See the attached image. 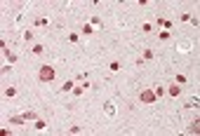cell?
I'll return each instance as SVG.
<instances>
[{
	"label": "cell",
	"instance_id": "obj_1",
	"mask_svg": "<svg viewBox=\"0 0 200 136\" xmlns=\"http://www.w3.org/2000/svg\"><path fill=\"white\" fill-rule=\"evenodd\" d=\"M38 77H40L42 82L54 80V68H52V66H42V68H40V73H38Z\"/></svg>",
	"mask_w": 200,
	"mask_h": 136
},
{
	"label": "cell",
	"instance_id": "obj_2",
	"mask_svg": "<svg viewBox=\"0 0 200 136\" xmlns=\"http://www.w3.org/2000/svg\"><path fill=\"white\" fill-rule=\"evenodd\" d=\"M139 101L141 103H153V101H158V99H155V92H153V89H144V92L139 94Z\"/></svg>",
	"mask_w": 200,
	"mask_h": 136
},
{
	"label": "cell",
	"instance_id": "obj_3",
	"mask_svg": "<svg viewBox=\"0 0 200 136\" xmlns=\"http://www.w3.org/2000/svg\"><path fill=\"white\" fill-rule=\"evenodd\" d=\"M191 47H193V45H191V42H188V40H181V42H179V47H177V49H179V52H181V54H188V52H191Z\"/></svg>",
	"mask_w": 200,
	"mask_h": 136
},
{
	"label": "cell",
	"instance_id": "obj_4",
	"mask_svg": "<svg viewBox=\"0 0 200 136\" xmlns=\"http://www.w3.org/2000/svg\"><path fill=\"white\" fill-rule=\"evenodd\" d=\"M33 24L38 26V28H45L50 21H47V17H35V21H33Z\"/></svg>",
	"mask_w": 200,
	"mask_h": 136
},
{
	"label": "cell",
	"instance_id": "obj_5",
	"mask_svg": "<svg viewBox=\"0 0 200 136\" xmlns=\"http://www.w3.org/2000/svg\"><path fill=\"white\" fill-rule=\"evenodd\" d=\"M104 113H106L108 117H113V115H115V106H113V103L108 101V103H106V106H104Z\"/></svg>",
	"mask_w": 200,
	"mask_h": 136
},
{
	"label": "cell",
	"instance_id": "obj_6",
	"mask_svg": "<svg viewBox=\"0 0 200 136\" xmlns=\"http://www.w3.org/2000/svg\"><path fill=\"white\" fill-rule=\"evenodd\" d=\"M2 52H5V56H7V64H14V61H17V54H14V52H9L7 47H5Z\"/></svg>",
	"mask_w": 200,
	"mask_h": 136
},
{
	"label": "cell",
	"instance_id": "obj_7",
	"mask_svg": "<svg viewBox=\"0 0 200 136\" xmlns=\"http://www.w3.org/2000/svg\"><path fill=\"white\" fill-rule=\"evenodd\" d=\"M167 94H169V96H179V94H181V87H177V82H174V85L167 89Z\"/></svg>",
	"mask_w": 200,
	"mask_h": 136
},
{
	"label": "cell",
	"instance_id": "obj_8",
	"mask_svg": "<svg viewBox=\"0 0 200 136\" xmlns=\"http://www.w3.org/2000/svg\"><path fill=\"white\" fill-rule=\"evenodd\" d=\"M186 132H188V134H198V132H200V127H198V120H196V122H191Z\"/></svg>",
	"mask_w": 200,
	"mask_h": 136
},
{
	"label": "cell",
	"instance_id": "obj_9",
	"mask_svg": "<svg viewBox=\"0 0 200 136\" xmlns=\"http://www.w3.org/2000/svg\"><path fill=\"white\" fill-rule=\"evenodd\" d=\"M80 31H82V35H92V33H94V26H92V24H85Z\"/></svg>",
	"mask_w": 200,
	"mask_h": 136
},
{
	"label": "cell",
	"instance_id": "obj_10",
	"mask_svg": "<svg viewBox=\"0 0 200 136\" xmlns=\"http://www.w3.org/2000/svg\"><path fill=\"white\" fill-rule=\"evenodd\" d=\"M153 56H155V54H153V49H144V56H141V59H144V61H151Z\"/></svg>",
	"mask_w": 200,
	"mask_h": 136
},
{
	"label": "cell",
	"instance_id": "obj_11",
	"mask_svg": "<svg viewBox=\"0 0 200 136\" xmlns=\"http://www.w3.org/2000/svg\"><path fill=\"white\" fill-rule=\"evenodd\" d=\"M35 129H38V132L47 129V122H45V120H35Z\"/></svg>",
	"mask_w": 200,
	"mask_h": 136
},
{
	"label": "cell",
	"instance_id": "obj_12",
	"mask_svg": "<svg viewBox=\"0 0 200 136\" xmlns=\"http://www.w3.org/2000/svg\"><path fill=\"white\" fill-rule=\"evenodd\" d=\"M61 92H73V80H66V82H64Z\"/></svg>",
	"mask_w": 200,
	"mask_h": 136
},
{
	"label": "cell",
	"instance_id": "obj_13",
	"mask_svg": "<svg viewBox=\"0 0 200 136\" xmlns=\"http://www.w3.org/2000/svg\"><path fill=\"white\" fill-rule=\"evenodd\" d=\"M186 108H198V96L188 99V101H186Z\"/></svg>",
	"mask_w": 200,
	"mask_h": 136
},
{
	"label": "cell",
	"instance_id": "obj_14",
	"mask_svg": "<svg viewBox=\"0 0 200 136\" xmlns=\"http://www.w3.org/2000/svg\"><path fill=\"white\" fill-rule=\"evenodd\" d=\"M151 31H153V24H148V21L141 24V33H151Z\"/></svg>",
	"mask_w": 200,
	"mask_h": 136
},
{
	"label": "cell",
	"instance_id": "obj_15",
	"mask_svg": "<svg viewBox=\"0 0 200 136\" xmlns=\"http://www.w3.org/2000/svg\"><path fill=\"white\" fill-rule=\"evenodd\" d=\"M9 122H12V124H21V122H26V120H24V115H17V117H9Z\"/></svg>",
	"mask_w": 200,
	"mask_h": 136
},
{
	"label": "cell",
	"instance_id": "obj_16",
	"mask_svg": "<svg viewBox=\"0 0 200 136\" xmlns=\"http://www.w3.org/2000/svg\"><path fill=\"white\" fill-rule=\"evenodd\" d=\"M14 94H17V89H14V87H7V89H5V96H7V99H12Z\"/></svg>",
	"mask_w": 200,
	"mask_h": 136
},
{
	"label": "cell",
	"instance_id": "obj_17",
	"mask_svg": "<svg viewBox=\"0 0 200 136\" xmlns=\"http://www.w3.org/2000/svg\"><path fill=\"white\" fill-rule=\"evenodd\" d=\"M158 38H160L163 42H167V40H169V31H160V33H158Z\"/></svg>",
	"mask_w": 200,
	"mask_h": 136
},
{
	"label": "cell",
	"instance_id": "obj_18",
	"mask_svg": "<svg viewBox=\"0 0 200 136\" xmlns=\"http://www.w3.org/2000/svg\"><path fill=\"white\" fill-rule=\"evenodd\" d=\"M24 120H38V115L31 113V110H26V113H24Z\"/></svg>",
	"mask_w": 200,
	"mask_h": 136
},
{
	"label": "cell",
	"instance_id": "obj_19",
	"mask_svg": "<svg viewBox=\"0 0 200 136\" xmlns=\"http://www.w3.org/2000/svg\"><path fill=\"white\" fill-rule=\"evenodd\" d=\"M31 52H33V54H42V52H45V47H42V45H33V49H31Z\"/></svg>",
	"mask_w": 200,
	"mask_h": 136
},
{
	"label": "cell",
	"instance_id": "obj_20",
	"mask_svg": "<svg viewBox=\"0 0 200 136\" xmlns=\"http://www.w3.org/2000/svg\"><path fill=\"white\" fill-rule=\"evenodd\" d=\"M108 68H111V70H113V73H118V70H120V68H123V66H120V64H118V61H111V66H108Z\"/></svg>",
	"mask_w": 200,
	"mask_h": 136
},
{
	"label": "cell",
	"instance_id": "obj_21",
	"mask_svg": "<svg viewBox=\"0 0 200 136\" xmlns=\"http://www.w3.org/2000/svg\"><path fill=\"white\" fill-rule=\"evenodd\" d=\"M153 92H155V99H160V96L165 94V89H163V87H153Z\"/></svg>",
	"mask_w": 200,
	"mask_h": 136
},
{
	"label": "cell",
	"instance_id": "obj_22",
	"mask_svg": "<svg viewBox=\"0 0 200 136\" xmlns=\"http://www.w3.org/2000/svg\"><path fill=\"white\" fill-rule=\"evenodd\" d=\"M90 24H92V26H99V24H101V17H97V14H94V17L90 19Z\"/></svg>",
	"mask_w": 200,
	"mask_h": 136
},
{
	"label": "cell",
	"instance_id": "obj_23",
	"mask_svg": "<svg viewBox=\"0 0 200 136\" xmlns=\"http://www.w3.org/2000/svg\"><path fill=\"white\" fill-rule=\"evenodd\" d=\"M82 92H85V87H73V94L75 96H82Z\"/></svg>",
	"mask_w": 200,
	"mask_h": 136
},
{
	"label": "cell",
	"instance_id": "obj_24",
	"mask_svg": "<svg viewBox=\"0 0 200 136\" xmlns=\"http://www.w3.org/2000/svg\"><path fill=\"white\" fill-rule=\"evenodd\" d=\"M78 40H80V35H78V33H71V35H68V42H78Z\"/></svg>",
	"mask_w": 200,
	"mask_h": 136
},
{
	"label": "cell",
	"instance_id": "obj_25",
	"mask_svg": "<svg viewBox=\"0 0 200 136\" xmlns=\"http://www.w3.org/2000/svg\"><path fill=\"white\" fill-rule=\"evenodd\" d=\"M21 38H24V40H31L33 33H31V31H21Z\"/></svg>",
	"mask_w": 200,
	"mask_h": 136
},
{
	"label": "cell",
	"instance_id": "obj_26",
	"mask_svg": "<svg viewBox=\"0 0 200 136\" xmlns=\"http://www.w3.org/2000/svg\"><path fill=\"white\" fill-rule=\"evenodd\" d=\"M177 82H179V85H186L188 80H186V75H177Z\"/></svg>",
	"mask_w": 200,
	"mask_h": 136
},
{
	"label": "cell",
	"instance_id": "obj_27",
	"mask_svg": "<svg viewBox=\"0 0 200 136\" xmlns=\"http://www.w3.org/2000/svg\"><path fill=\"white\" fill-rule=\"evenodd\" d=\"M191 17H193V14H188V12H184V14H181V21H191Z\"/></svg>",
	"mask_w": 200,
	"mask_h": 136
}]
</instances>
